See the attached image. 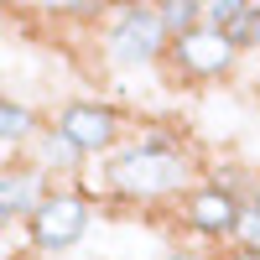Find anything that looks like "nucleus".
Masks as SVG:
<instances>
[{
  "label": "nucleus",
  "mask_w": 260,
  "mask_h": 260,
  "mask_svg": "<svg viewBox=\"0 0 260 260\" xmlns=\"http://www.w3.org/2000/svg\"><path fill=\"white\" fill-rule=\"evenodd\" d=\"M224 37L234 42V52H240V57L260 52V0H245V11L224 26Z\"/></svg>",
  "instance_id": "nucleus-10"
},
{
  "label": "nucleus",
  "mask_w": 260,
  "mask_h": 260,
  "mask_svg": "<svg viewBox=\"0 0 260 260\" xmlns=\"http://www.w3.org/2000/svg\"><path fill=\"white\" fill-rule=\"evenodd\" d=\"M161 26L172 31V37H182V31H192V26H203V0H161Z\"/></svg>",
  "instance_id": "nucleus-11"
},
{
  "label": "nucleus",
  "mask_w": 260,
  "mask_h": 260,
  "mask_svg": "<svg viewBox=\"0 0 260 260\" xmlns=\"http://www.w3.org/2000/svg\"><path fill=\"white\" fill-rule=\"evenodd\" d=\"M89 224H94V192L83 187V182H57V187H52V198L42 203V208H37V219L26 224V250L62 260L68 250L83 245Z\"/></svg>",
  "instance_id": "nucleus-3"
},
{
  "label": "nucleus",
  "mask_w": 260,
  "mask_h": 260,
  "mask_svg": "<svg viewBox=\"0 0 260 260\" xmlns=\"http://www.w3.org/2000/svg\"><path fill=\"white\" fill-rule=\"evenodd\" d=\"M21 161H37L52 182H78V177H83V167H89V156H83V151H78L68 136H57L52 120H47V130H42V136H37L26 151H21Z\"/></svg>",
  "instance_id": "nucleus-8"
},
{
  "label": "nucleus",
  "mask_w": 260,
  "mask_h": 260,
  "mask_svg": "<svg viewBox=\"0 0 260 260\" xmlns=\"http://www.w3.org/2000/svg\"><path fill=\"white\" fill-rule=\"evenodd\" d=\"M161 260H219L213 250H198V245H177V250H167Z\"/></svg>",
  "instance_id": "nucleus-14"
},
{
  "label": "nucleus",
  "mask_w": 260,
  "mask_h": 260,
  "mask_svg": "<svg viewBox=\"0 0 260 260\" xmlns=\"http://www.w3.org/2000/svg\"><path fill=\"white\" fill-rule=\"evenodd\" d=\"M52 187H57V182H52L37 161H21V156L6 161V167H0V219H6L11 229H16V224H31L37 208L52 198Z\"/></svg>",
  "instance_id": "nucleus-7"
},
{
  "label": "nucleus",
  "mask_w": 260,
  "mask_h": 260,
  "mask_svg": "<svg viewBox=\"0 0 260 260\" xmlns=\"http://www.w3.org/2000/svg\"><path fill=\"white\" fill-rule=\"evenodd\" d=\"M47 120H52V115H42L37 104L16 99V94L0 99V146H6V161H16L21 151H26L42 130H47Z\"/></svg>",
  "instance_id": "nucleus-9"
},
{
  "label": "nucleus",
  "mask_w": 260,
  "mask_h": 260,
  "mask_svg": "<svg viewBox=\"0 0 260 260\" xmlns=\"http://www.w3.org/2000/svg\"><path fill=\"white\" fill-rule=\"evenodd\" d=\"M177 213H182V229H187V234H198V240L219 245V240H234V234H240L245 198L203 177V182H198V187H192L187 198L177 203Z\"/></svg>",
  "instance_id": "nucleus-6"
},
{
  "label": "nucleus",
  "mask_w": 260,
  "mask_h": 260,
  "mask_svg": "<svg viewBox=\"0 0 260 260\" xmlns=\"http://www.w3.org/2000/svg\"><path fill=\"white\" fill-rule=\"evenodd\" d=\"M99 167V187L110 192L115 203H130V208H156V203H182L192 187H198V161L182 151V141L172 130L151 125L146 136L125 141L115 156L94 161Z\"/></svg>",
  "instance_id": "nucleus-1"
},
{
  "label": "nucleus",
  "mask_w": 260,
  "mask_h": 260,
  "mask_svg": "<svg viewBox=\"0 0 260 260\" xmlns=\"http://www.w3.org/2000/svg\"><path fill=\"white\" fill-rule=\"evenodd\" d=\"M167 68L177 73L182 83H224V78H234V68H240V52H234V42L219 26L203 21V26L172 37Z\"/></svg>",
  "instance_id": "nucleus-5"
},
{
  "label": "nucleus",
  "mask_w": 260,
  "mask_h": 260,
  "mask_svg": "<svg viewBox=\"0 0 260 260\" xmlns=\"http://www.w3.org/2000/svg\"><path fill=\"white\" fill-rule=\"evenodd\" d=\"M219 260H260V250H240V245H229Z\"/></svg>",
  "instance_id": "nucleus-15"
},
{
  "label": "nucleus",
  "mask_w": 260,
  "mask_h": 260,
  "mask_svg": "<svg viewBox=\"0 0 260 260\" xmlns=\"http://www.w3.org/2000/svg\"><path fill=\"white\" fill-rule=\"evenodd\" d=\"M11 260H52V255H37V250H11Z\"/></svg>",
  "instance_id": "nucleus-16"
},
{
  "label": "nucleus",
  "mask_w": 260,
  "mask_h": 260,
  "mask_svg": "<svg viewBox=\"0 0 260 260\" xmlns=\"http://www.w3.org/2000/svg\"><path fill=\"white\" fill-rule=\"evenodd\" d=\"M167 52H172V31L161 26L156 6H120L104 16L99 57L110 73H146L156 62H167Z\"/></svg>",
  "instance_id": "nucleus-2"
},
{
  "label": "nucleus",
  "mask_w": 260,
  "mask_h": 260,
  "mask_svg": "<svg viewBox=\"0 0 260 260\" xmlns=\"http://www.w3.org/2000/svg\"><path fill=\"white\" fill-rule=\"evenodd\" d=\"M240 11H245V0H203V21H208V26H219V31H224Z\"/></svg>",
  "instance_id": "nucleus-13"
},
{
  "label": "nucleus",
  "mask_w": 260,
  "mask_h": 260,
  "mask_svg": "<svg viewBox=\"0 0 260 260\" xmlns=\"http://www.w3.org/2000/svg\"><path fill=\"white\" fill-rule=\"evenodd\" d=\"M240 250H260V198L245 203V219H240V234H234Z\"/></svg>",
  "instance_id": "nucleus-12"
},
{
  "label": "nucleus",
  "mask_w": 260,
  "mask_h": 260,
  "mask_svg": "<svg viewBox=\"0 0 260 260\" xmlns=\"http://www.w3.org/2000/svg\"><path fill=\"white\" fill-rule=\"evenodd\" d=\"M52 130L68 136L89 161H104L125 146V110L110 99H62L52 110Z\"/></svg>",
  "instance_id": "nucleus-4"
}]
</instances>
